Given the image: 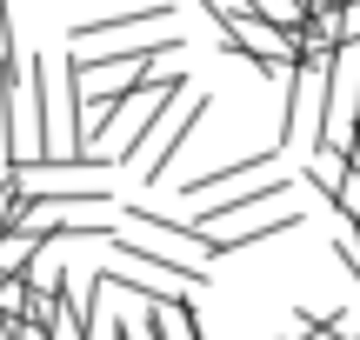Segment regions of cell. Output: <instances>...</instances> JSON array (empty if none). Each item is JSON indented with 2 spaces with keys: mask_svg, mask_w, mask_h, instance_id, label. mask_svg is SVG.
<instances>
[{
  "mask_svg": "<svg viewBox=\"0 0 360 340\" xmlns=\"http://www.w3.org/2000/svg\"><path fill=\"white\" fill-rule=\"evenodd\" d=\"M34 80V107H40V160H74L80 154V74L74 60H27ZM34 160V167H40Z\"/></svg>",
  "mask_w": 360,
  "mask_h": 340,
  "instance_id": "6da1fadb",
  "label": "cell"
},
{
  "mask_svg": "<svg viewBox=\"0 0 360 340\" xmlns=\"http://www.w3.org/2000/svg\"><path fill=\"white\" fill-rule=\"evenodd\" d=\"M207 13L220 27V53L227 60H254V74H267V80H294L300 74V40L294 34L254 20L240 0H207Z\"/></svg>",
  "mask_w": 360,
  "mask_h": 340,
  "instance_id": "7a4b0ae2",
  "label": "cell"
},
{
  "mask_svg": "<svg viewBox=\"0 0 360 340\" xmlns=\"http://www.w3.org/2000/svg\"><path fill=\"white\" fill-rule=\"evenodd\" d=\"M160 27H174V7H167V0H154V7H141V13H107V20H80V27H74V47H67V53L134 47V40L160 34Z\"/></svg>",
  "mask_w": 360,
  "mask_h": 340,
  "instance_id": "3957f363",
  "label": "cell"
},
{
  "mask_svg": "<svg viewBox=\"0 0 360 340\" xmlns=\"http://www.w3.org/2000/svg\"><path fill=\"white\" fill-rule=\"evenodd\" d=\"M287 194H294V181H287V174H267V181L233 187V200H214V207H200V221H187V227H200V234H220L227 221H240V214H260V207H274V200H287Z\"/></svg>",
  "mask_w": 360,
  "mask_h": 340,
  "instance_id": "277c9868",
  "label": "cell"
},
{
  "mask_svg": "<svg viewBox=\"0 0 360 340\" xmlns=\"http://www.w3.org/2000/svg\"><path fill=\"white\" fill-rule=\"evenodd\" d=\"M207 107H214V93H187V107H174V120L160 127V140H154V154H147V167H141V181L154 187L160 174L180 160V147H193V127L207 120Z\"/></svg>",
  "mask_w": 360,
  "mask_h": 340,
  "instance_id": "5b68a950",
  "label": "cell"
},
{
  "mask_svg": "<svg viewBox=\"0 0 360 340\" xmlns=\"http://www.w3.org/2000/svg\"><path fill=\"white\" fill-rule=\"evenodd\" d=\"M254 20H267V27H281V34H300L307 27V0H240Z\"/></svg>",
  "mask_w": 360,
  "mask_h": 340,
  "instance_id": "8992f818",
  "label": "cell"
},
{
  "mask_svg": "<svg viewBox=\"0 0 360 340\" xmlns=\"http://www.w3.org/2000/svg\"><path fill=\"white\" fill-rule=\"evenodd\" d=\"M340 181H347V160H340V154H314V160H307V187H314L321 200H334Z\"/></svg>",
  "mask_w": 360,
  "mask_h": 340,
  "instance_id": "52a82bcc",
  "label": "cell"
},
{
  "mask_svg": "<svg viewBox=\"0 0 360 340\" xmlns=\"http://www.w3.org/2000/svg\"><path fill=\"white\" fill-rule=\"evenodd\" d=\"M334 254H340V267H347V274L360 280V227H347V221L334 227Z\"/></svg>",
  "mask_w": 360,
  "mask_h": 340,
  "instance_id": "ba28073f",
  "label": "cell"
},
{
  "mask_svg": "<svg viewBox=\"0 0 360 340\" xmlns=\"http://www.w3.org/2000/svg\"><path fill=\"white\" fill-rule=\"evenodd\" d=\"M334 47L347 53V47H360V0H347L340 7V27H334Z\"/></svg>",
  "mask_w": 360,
  "mask_h": 340,
  "instance_id": "9c48e42d",
  "label": "cell"
},
{
  "mask_svg": "<svg viewBox=\"0 0 360 340\" xmlns=\"http://www.w3.org/2000/svg\"><path fill=\"white\" fill-rule=\"evenodd\" d=\"M20 40H13V0H0V60H13Z\"/></svg>",
  "mask_w": 360,
  "mask_h": 340,
  "instance_id": "30bf717a",
  "label": "cell"
},
{
  "mask_svg": "<svg viewBox=\"0 0 360 340\" xmlns=\"http://www.w3.org/2000/svg\"><path fill=\"white\" fill-rule=\"evenodd\" d=\"M347 174H360V140H354V147H347Z\"/></svg>",
  "mask_w": 360,
  "mask_h": 340,
  "instance_id": "8fae6325",
  "label": "cell"
},
{
  "mask_svg": "<svg viewBox=\"0 0 360 340\" xmlns=\"http://www.w3.org/2000/svg\"><path fill=\"white\" fill-rule=\"evenodd\" d=\"M347 340H360V334H347Z\"/></svg>",
  "mask_w": 360,
  "mask_h": 340,
  "instance_id": "7c38bea8",
  "label": "cell"
}]
</instances>
